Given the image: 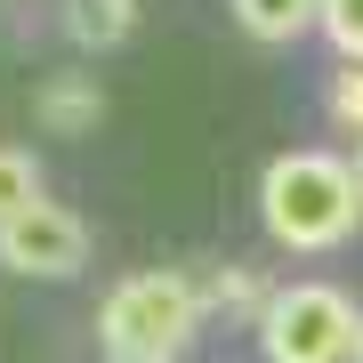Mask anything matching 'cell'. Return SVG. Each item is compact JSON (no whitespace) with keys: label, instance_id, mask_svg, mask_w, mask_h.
Returning <instances> with one entry per match:
<instances>
[{"label":"cell","instance_id":"cell-1","mask_svg":"<svg viewBox=\"0 0 363 363\" xmlns=\"http://www.w3.org/2000/svg\"><path fill=\"white\" fill-rule=\"evenodd\" d=\"M259 218L283 250H339L363 226V178L339 154H283L259 178Z\"/></svg>","mask_w":363,"mask_h":363},{"label":"cell","instance_id":"cell-2","mask_svg":"<svg viewBox=\"0 0 363 363\" xmlns=\"http://www.w3.org/2000/svg\"><path fill=\"white\" fill-rule=\"evenodd\" d=\"M202 307L210 298L186 283V274H130V283H113L105 291V307H97V339L113 355H178L186 347V331L202 323Z\"/></svg>","mask_w":363,"mask_h":363},{"label":"cell","instance_id":"cell-3","mask_svg":"<svg viewBox=\"0 0 363 363\" xmlns=\"http://www.w3.org/2000/svg\"><path fill=\"white\" fill-rule=\"evenodd\" d=\"M355 339H363V315H355V298L331 291V283L274 291L267 315H259L267 363H355Z\"/></svg>","mask_w":363,"mask_h":363},{"label":"cell","instance_id":"cell-4","mask_svg":"<svg viewBox=\"0 0 363 363\" xmlns=\"http://www.w3.org/2000/svg\"><path fill=\"white\" fill-rule=\"evenodd\" d=\"M0 267H9V274H33V283H65V274L89 267V218L40 194L33 210L0 218Z\"/></svg>","mask_w":363,"mask_h":363},{"label":"cell","instance_id":"cell-5","mask_svg":"<svg viewBox=\"0 0 363 363\" xmlns=\"http://www.w3.org/2000/svg\"><path fill=\"white\" fill-rule=\"evenodd\" d=\"M97 113H105V97H97L81 73L40 81V130H49V138H81V130H97Z\"/></svg>","mask_w":363,"mask_h":363},{"label":"cell","instance_id":"cell-6","mask_svg":"<svg viewBox=\"0 0 363 363\" xmlns=\"http://www.w3.org/2000/svg\"><path fill=\"white\" fill-rule=\"evenodd\" d=\"M234 25L250 40H298L323 33V0H234Z\"/></svg>","mask_w":363,"mask_h":363},{"label":"cell","instance_id":"cell-7","mask_svg":"<svg viewBox=\"0 0 363 363\" xmlns=\"http://www.w3.org/2000/svg\"><path fill=\"white\" fill-rule=\"evenodd\" d=\"M65 33L81 49H113L130 33V0H65Z\"/></svg>","mask_w":363,"mask_h":363},{"label":"cell","instance_id":"cell-8","mask_svg":"<svg viewBox=\"0 0 363 363\" xmlns=\"http://www.w3.org/2000/svg\"><path fill=\"white\" fill-rule=\"evenodd\" d=\"M40 202V162L25 145H0V218H16V210Z\"/></svg>","mask_w":363,"mask_h":363},{"label":"cell","instance_id":"cell-9","mask_svg":"<svg viewBox=\"0 0 363 363\" xmlns=\"http://www.w3.org/2000/svg\"><path fill=\"white\" fill-rule=\"evenodd\" d=\"M323 33L347 65H363V0H323Z\"/></svg>","mask_w":363,"mask_h":363},{"label":"cell","instance_id":"cell-10","mask_svg":"<svg viewBox=\"0 0 363 363\" xmlns=\"http://www.w3.org/2000/svg\"><path fill=\"white\" fill-rule=\"evenodd\" d=\"M331 121H339V130H355V138H363V65H347V73L331 81Z\"/></svg>","mask_w":363,"mask_h":363},{"label":"cell","instance_id":"cell-11","mask_svg":"<svg viewBox=\"0 0 363 363\" xmlns=\"http://www.w3.org/2000/svg\"><path fill=\"white\" fill-rule=\"evenodd\" d=\"M218 298H226V307H259V315H267V298H259V274H242V267H234V274H218L210 307H218Z\"/></svg>","mask_w":363,"mask_h":363},{"label":"cell","instance_id":"cell-12","mask_svg":"<svg viewBox=\"0 0 363 363\" xmlns=\"http://www.w3.org/2000/svg\"><path fill=\"white\" fill-rule=\"evenodd\" d=\"M113 363H162V355H113Z\"/></svg>","mask_w":363,"mask_h":363},{"label":"cell","instance_id":"cell-13","mask_svg":"<svg viewBox=\"0 0 363 363\" xmlns=\"http://www.w3.org/2000/svg\"><path fill=\"white\" fill-rule=\"evenodd\" d=\"M355 178H363V145H355Z\"/></svg>","mask_w":363,"mask_h":363},{"label":"cell","instance_id":"cell-14","mask_svg":"<svg viewBox=\"0 0 363 363\" xmlns=\"http://www.w3.org/2000/svg\"><path fill=\"white\" fill-rule=\"evenodd\" d=\"M355 363H363V339H355Z\"/></svg>","mask_w":363,"mask_h":363}]
</instances>
